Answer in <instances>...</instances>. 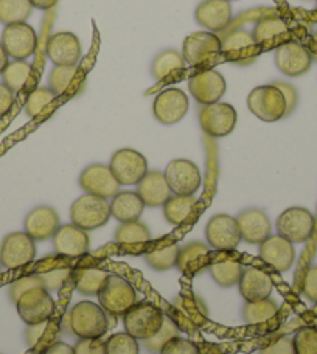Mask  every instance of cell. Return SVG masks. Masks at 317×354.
Listing matches in <instances>:
<instances>
[{"label":"cell","mask_w":317,"mask_h":354,"mask_svg":"<svg viewBox=\"0 0 317 354\" xmlns=\"http://www.w3.org/2000/svg\"><path fill=\"white\" fill-rule=\"evenodd\" d=\"M199 348L193 342L183 339V337H174L163 346L161 354H199Z\"/></svg>","instance_id":"obj_49"},{"label":"cell","mask_w":317,"mask_h":354,"mask_svg":"<svg viewBox=\"0 0 317 354\" xmlns=\"http://www.w3.org/2000/svg\"><path fill=\"white\" fill-rule=\"evenodd\" d=\"M8 55H6L5 48L2 46V42H0V73L3 72V68L6 67V64H8Z\"/></svg>","instance_id":"obj_57"},{"label":"cell","mask_w":317,"mask_h":354,"mask_svg":"<svg viewBox=\"0 0 317 354\" xmlns=\"http://www.w3.org/2000/svg\"><path fill=\"white\" fill-rule=\"evenodd\" d=\"M109 168L120 185H137L150 171L147 157L132 148L116 151L111 157Z\"/></svg>","instance_id":"obj_9"},{"label":"cell","mask_w":317,"mask_h":354,"mask_svg":"<svg viewBox=\"0 0 317 354\" xmlns=\"http://www.w3.org/2000/svg\"><path fill=\"white\" fill-rule=\"evenodd\" d=\"M247 107L253 115L266 123H274L287 117V101L280 88L274 84L252 88L247 97Z\"/></svg>","instance_id":"obj_4"},{"label":"cell","mask_w":317,"mask_h":354,"mask_svg":"<svg viewBox=\"0 0 317 354\" xmlns=\"http://www.w3.org/2000/svg\"><path fill=\"white\" fill-rule=\"evenodd\" d=\"M55 100H56V93L52 91V88L47 86L36 87L33 92L28 93L27 100H25V106H24L25 113L31 118L39 117L41 113L46 112V109H48V107L55 103Z\"/></svg>","instance_id":"obj_43"},{"label":"cell","mask_w":317,"mask_h":354,"mask_svg":"<svg viewBox=\"0 0 317 354\" xmlns=\"http://www.w3.org/2000/svg\"><path fill=\"white\" fill-rule=\"evenodd\" d=\"M198 199L193 196L174 194L163 204V216L171 225H182L192 216Z\"/></svg>","instance_id":"obj_33"},{"label":"cell","mask_w":317,"mask_h":354,"mask_svg":"<svg viewBox=\"0 0 317 354\" xmlns=\"http://www.w3.org/2000/svg\"><path fill=\"white\" fill-rule=\"evenodd\" d=\"M33 72V66L28 61H10L6 67L3 68L2 75V83L11 88L12 92H21L22 88L27 86L28 80Z\"/></svg>","instance_id":"obj_38"},{"label":"cell","mask_w":317,"mask_h":354,"mask_svg":"<svg viewBox=\"0 0 317 354\" xmlns=\"http://www.w3.org/2000/svg\"><path fill=\"white\" fill-rule=\"evenodd\" d=\"M185 68V59H183V55L177 50L167 48L163 52L158 53L153 59V64H151V75L156 81H162L168 78L170 75L176 72H181Z\"/></svg>","instance_id":"obj_34"},{"label":"cell","mask_w":317,"mask_h":354,"mask_svg":"<svg viewBox=\"0 0 317 354\" xmlns=\"http://www.w3.org/2000/svg\"><path fill=\"white\" fill-rule=\"evenodd\" d=\"M241 239L251 245H260L271 236V221L260 208H246L237 216Z\"/></svg>","instance_id":"obj_25"},{"label":"cell","mask_w":317,"mask_h":354,"mask_svg":"<svg viewBox=\"0 0 317 354\" xmlns=\"http://www.w3.org/2000/svg\"><path fill=\"white\" fill-rule=\"evenodd\" d=\"M173 311L170 317L174 320V324L183 328L185 331H192L193 328H198L204 324L207 319V308L199 297L194 295H181L173 301Z\"/></svg>","instance_id":"obj_24"},{"label":"cell","mask_w":317,"mask_h":354,"mask_svg":"<svg viewBox=\"0 0 317 354\" xmlns=\"http://www.w3.org/2000/svg\"><path fill=\"white\" fill-rule=\"evenodd\" d=\"M60 326H56L52 319L37 325H28L25 330V340L31 350H42L46 351L48 346H52L55 342H58Z\"/></svg>","instance_id":"obj_32"},{"label":"cell","mask_w":317,"mask_h":354,"mask_svg":"<svg viewBox=\"0 0 317 354\" xmlns=\"http://www.w3.org/2000/svg\"><path fill=\"white\" fill-rule=\"evenodd\" d=\"M199 354H206V353H199Z\"/></svg>","instance_id":"obj_61"},{"label":"cell","mask_w":317,"mask_h":354,"mask_svg":"<svg viewBox=\"0 0 317 354\" xmlns=\"http://www.w3.org/2000/svg\"><path fill=\"white\" fill-rule=\"evenodd\" d=\"M72 277L78 292L91 297L98 295L101 286H103L109 274L98 268H80L73 272Z\"/></svg>","instance_id":"obj_35"},{"label":"cell","mask_w":317,"mask_h":354,"mask_svg":"<svg viewBox=\"0 0 317 354\" xmlns=\"http://www.w3.org/2000/svg\"><path fill=\"white\" fill-rule=\"evenodd\" d=\"M30 0H0V24L12 25L25 22L31 16Z\"/></svg>","instance_id":"obj_42"},{"label":"cell","mask_w":317,"mask_h":354,"mask_svg":"<svg viewBox=\"0 0 317 354\" xmlns=\"http://www.w3.org/2000/svg\"><path fill=\"white\" fill-rule=\"evenodd\" d=\"M75 354H106V345L98 339H80L73 346Z\"/></svg>","instance_id":"obj_50"},{"label":"cell","mask_w":317,"mask_h":354,"mask_svg":"<svg viewBox=\"0 0 317 354\" xmlns=\"http://www.w3.org/2000/svg\"><path fill=\"white\" fill-rule=\"evenodd\" d=\"M206 238L208 245L219 252L237 249L238 244L243 241L237 218L226 213L215 214L210 218L206 225Z\"/></svg>","instance_id":"obj_14"},{"label":"cell","mask_w":317,"mask_h":354,"mask_svg":"<svg viewBox=\"0 0 317 354\" xmlns=\"http://www.w3.org/2000/svg\"><path fill=\"white\" fill-rule=\"evenodd\" d=\"M53 248L56 254L69 258L86 255L91 248V236L86 230L75 224L61 225L53 236Z\"/></svg>","instance_id":"obj_26"},{"label":"cell","mask_w":317,"mask_h":354,"mask_svg":"<svg viewBox=\"0 0 317 354\" xmlns=\"http://www.w3.org/2000/svg\"><path fill=\"white\" fill-rule=\"evenodd\" d=\"M137 194L141 196L145 207H163L171 198V189L162 171H148L137 183Z\"/></svg>","instance_id":"obj_28"},{"label":"cell","mask_w":317,"mask_h":354,"mask_svg":"<svg viewBox=\"0 0 317 354\" xmlns=\"http://www.w3.org/2000/svg\"><path fill=\"white\" fill-rule=\"evenodd\" d=\"M61 227L60 214L55 208L48 205H39L31 210L24 221V229L35 241H47L53 238Z\"/></svg>","instance_id":"obj_23"},{"label":"cell","mask_w":317,"mask_h":354,"mask_svg":"<svg viewBox=\"0 0 317 354\" xmlns=\"http://www.w3.org/2000/svg\"><path fill=\"white\" fill-rule=\"evenodd\" d=\"M188 88L192 97L198 101L201 106L213 104L224 97L227 91L226 78L218 71L208 68V71L196 73L190 78Z\"/></svg>","instance_id":"obj_19"},{"label":"cell","mask_w":317,"mask_h":354,"mask_svg":"<svg viewBox=\"0 0 317 354\" xmlns=\"http://www.w3.org/2000/svg\"><path fill=\"white\" fill-rule=\"evenodd\" d=\"M210 264V250L201 241H192L179 250L176 268L185 275H196Z\"/></svg>","instance_id":"obj_29"},{"label":"cell","mask_w":317,"mask_h":354,"mask_svg":"<svg viewBox=\"0 0 317 354\" xmlns=\"http://www.w3.org/2000/svg\"><path fill=\"white\" fill-rule=\"evenodd\" d=\"M260 46L251 31L237 28L221 36V56L232 64L249 66L258 58Z\"/></svg>","instance_id":"obj_7"},{"label":"cell","mask_w":317,"mask_h":354,"mask_svg":"<svg viewBox=\"0 0 317 354\" xmlns=\"http://www.w3.org/2000/svg\"><path fill=\"white\" fill-rule=\"evenodd\" d=\"M278 314V305L269 299L249 301L243 308V319L247 325H260L272 320Z\"/></svg>","instance_id":"obj_40"},{"label":"cell","mask_w":317,"mask_h":354,"mask_svg":"<svg viewBox=\"0 0 317 354\" xmlns=\"http://www.w3.org/2000/svg\"><path fill=\"white\" fill-rule=\"evenodd\" d=\"M78 183L86 194H93L103 199H112L120 192V183L116 176L103 163H93L82 169Z\"/></svg>","instance_id":"obj_17"},{"label":"cell","mask_w":317,"mask_h":354,"mask_svg":"<svg viewBox=\"0 0 317 354\" xmlns=\"http://www.w3.org/2000/svg\"><path fill=\"white\" fill-rule=\"evenodd\" d=\"M19 317L27 325H37L52 319L55 301L47 289L36 288L25 292L16 303Z\"/></svg>","instance_id":"obj_13"},{"label":"cell","mask_w":317,"mask_h":354,"mask_svg":"<svg viewBox=\"0 0 317 354\" xmlns=\"http://www.w3.org/2000/svg\"><path fill=\"white\" fill-rule=\"evenodd\" d=\"M42 354H75L73 346H71L66 342H55L52 346H48V348L44 351Z\"/></svg>","instance_id":"obj_55"},{"label":"cell","mask_w":317,"mask_h":354,"mask_svg":"<svg viewBox=\"0 0 317 354\" xmlns=\"http://www.w3.org/2000/svg\"><path fill=\"white\" fill-rule=\"evenodd\" d=\"M12 104H15V92L0 83V118L10 112Z\"/></svg>","instance_id":"obj_54"},{"label":"cell","mask_w":317,"mask_h":354,"mask_svg":"<svg viewBox=\"0 0 317 354\" xmlns=\"http://www.w3.org/2000/svg\"><path fill=\"white\" fill-rule=\"evenodd\" d=\"M313 42H316V44H317V31H316V33L313 35Z\"/></svg>","instance_id":"obj_58"},{"label":"cell","mask_w":317,"mask_h":354,"mask_svg":"<svg viewBox=\"0 0 317 354\" xmlns=\"http://www.w3.org/2000/svg\"><path fill=\"white\" fill-rule=\"evenodd\" d=\"M111 216V205L107 199L93 194L81 196L71 207L72 224L86 232L101 229L109 223Z\"/></svg>","instance_id":"obj_5"},{"label":"cell","mask_w":317,"mask_h":354,"mask_svg":"<svg viewBox=\"0 0 317 354\" xmlns=\"http://www.w3.org/2000/svg\"><path fill=\"white\" fill-rule=\"evenodd\" d=\"M81 55V42L72 31H58L50 36L47 42V56L55 66L78 64Z\"/></svg>","instance_id":"obj_22"},{"label":"cell","mask_w":317,"mask_h":354,"mask_svg":"<svg viewBox=\"0 0 317 354\" xmlns=\"http://www.w3.org/2000/svg\"><path fill=\"white\" fill-rule=\"evenodd\" d=\"M190 101L185 92L177 87L165 88L154 98L153 115L162 124H176L187 115Z\"/></svg>","instance_id":"obj_16"},{"label":"cell","mask_w":317,"mask_h":354,"mask_svg":"<svg viewBox=\"0 0 317 354\" xmlns=\"http://www.w3.org/2000/svg\"><path fill=\"white\" fill-rule=\"evenodd\" d=\"M194 19L206 31L218 33L230 27L233 21L232 3L229 0H202L196 6Z\"/></svg>","instance_id":"obj_20"},{"label":"cell","mask_w":317,"mask_h":354,"mask_svg":"<svg viewBox=\"0 0 317 354\" xmlns=\"http://www.w3.org/2000/svg\"><path fill=\"white\" fill-rule=\"evenodd\" d=\"M36 288H44V283H42V280H41L39 274L25 275V277L17 278L16 281H12V283L10 284L8 295H10L11 301L16 305L17 300L21 299V297H22L25 292H28V290L36 289Z\"/></svg>","instance_id":"obj_48"},{"label":"cell","mask_w":317,"mask_h":354,"mask_svg":"<svg viewBox=\"0 0 317 354\" xmlns=\"http://www.w3.org/2000/svg\"><path fill=\"white\" fill-rule=\"evenodd\" d=\"M208 270L215 280V283L219 284L221 288H232L239 283L241 274H243V264L237 260H217L208 264Z\"/></svg>","instance_id":"obj_36"},{"label":"cell","mask_w":317,"mask_h":354,"mask_svg":"<svg viewBox=\"0 0 317 354\" xmlns=\"http://www.w3.org/2000/svg\"><path fill=\"white\" fill-rule=\"evenodd\" d=\"M48 87L56 93V97L80 93L82 86L78 64L55 66L48 75Z\"/></svg>","instance_id":"obj_31"},{"label":"cell","mask_w":317,"mask_h":354,"mask_svg":"<svg viewBox=\"0 0 317 354\" xmlns=\"http://www.w3.org/2000/svg\"><path fill=\"white\" fill-rule=\"evenodd\" d=\"M303 295L311 303H317V266H311L303 278Z\"/></svg>","instance_id":"obj_51"},{"label":"cell","mask_w":317,"mask_h":354,"mask_svg":"<svg viewBox=\"0 0 317 354\" xmlns=\"http://www.w3.org/2000/svg\"><path fill=\"white\" fill-rule=\"evenodd\" d=\"M114 238L120 245H141L150 241L151 232L147 224L141 223V221H132V223L120 224Z\"/></svg>","instance_id":"obj_39"},{"label":"cell","mask_w":317,"mask_h":354,"mask_svg":"<svg viewBox=\"0 0 317 354\" xmlns=\"http://www.w3.org/2000/svg\"><path fill=\"white\" fill-rule=\"evenodd\" d=\"M229 2L232 3V2H238V0H229Z\"/></svg>","instance_id":"obj_60"},{"label":"cell","mask_w":317,"mask_h":354,"mask_svg":"<svg viewBox=\"0 0 317 354\" xmlns=\"http://www.w3.org/2000/svg\"><path fill=\"white\" fill-rule=\"evenodd\" d=\"M238 113L229 103H213L202 106L199 111V124L207 136L223 138L230 136L237 128Z\"/></svg>","instance_id":"obj_10"},{"label":"cell","mask_w":317,"mask_h":354,"mask_svg":"<svg viewBox=\"0 0 317 354\" xmlns=\"http://www.w3.org/2000/svg\"><path fill=\"white\" fill-rule=\"evenodd\" d=\"M2 46L8 58L25 61L35 53L37 46V35L27 22L6 25L2 33Z\"/></svg>","instance_id":"obj_12"},{"label":"cell","mask_w":317,"mask_h":354,"mask_svg":"<svg viewBox=\"0 0 317 354\" xmlns=\"http://www.w3.org/2000/svg\"><path fill=\"white\" fill-rule=\"evenodd\" d=\"M275 66L291 78L308 73L313 66V55L299 42H284L275 50Z\"/></svg>","instance_id":"obj_18"},{"label":"cell","mask_w":317,"mask_h":354,"mask_svg":"<svg viewBox=\"0 0 317 354\" xmlns=\"http://www.w3.org/2000/svg\"><path fill=\"white\" fill-rule=\"evenodd\" d=\"M58 2H60V0H30V3L33 5V8L42 10V11L52 10Z\"/></svg>","instance_id":"obj_56"},{"label":"cell","mask_w":317,"mask_h":354,"mask_svg":"<svg viewBox=\"0 0 317 354\" xmlns=\"http://www.w3.org/2000/svg\"><path fill=\"white\" fill-rule=\"evenodd\" d=\"M179 244L171 243L168 245H163V248L153 249L145 254V261L150 266L151 269L165 272L176 268L177 257H179Z\"/></svg>","instance_id":"obj_41"},{"label":"cell","mask_w":317,"mask_h":354,"mask_svg":"<svg viewBox=\"0 0 317 354\" xmlns=\"http://www.w3.org/2000/svg\"><path fill=\"white\" fill-rule=\"evenodd\" d=\"M182 55L193 67L213 64L221 56V37L212 31H196L183 39Z\"/></svg>","instance_id":"obj_6"},{"label":"cell","mask_w":317,"mask_h":354,"mask_svg":"<svg viewBox=\"0 0 317 354\" xmlns=\"http://www.w3.org/2000/svg\"><path fill=\"white\" fill-rule=\"evenodd\" d=\"M163 174L171 193L174 194L193 196L201 188L202 176L198 165L192 160L176 159L170 162Z\"/></svg>","instance_id":"obj_15"},{"label":"cell","mask_w":317,"mask_h":354,"mask_svg":"<svg viewBox=\"0 0 317 354\" xmlns=\"http://www.w3.org/2000/svg\"><path fill=\"white\" fill-rule=\"evenodd\" d=\"M296 354H317V330L311 326L300 328L293 337Z\"/></svg>","instance_id":"obj_47"},{"label":"cell","mask_w":317,"mask_h":354,"mask_svg":"<svg viewBox=\"0 0 317 354\" xmlns=\"http://www.w3.org/2000/svg\"><path fill=\"white\" fill-rule=\"evenodd\" d=\"M258 354H296L293 339L283 336L280 339H277L274 344H271L260 350Z\"/></svg>","instance_id":"obj_52"},{"label":"cell","mask_w":317,"mask_h":354,"mask_svg":"<svg viewBox=\"0 0 317 354\" xmlns=\"http://www.w3.org/2000/svg\"><path fill=\"white\" fill-rule=\"evenodd\" d=\"M72 274V269L67 266H55L52 269L39 272V277L44 283V289H47L48 292H55V290L64 288V284L71 280Z\"/></svg>","instance_id":"obj_46"},{"label":"cell","mask_w":317,"mask_h":354,"mask_svg":"<svg viewBox=\"0 0 317 354\" xmlns=\"http://www.w3.org/2000/svg\"><path fill=\"white\" fill-rule=\"evenodd\" d=\"M262 261L277 272H288L296 261L294 244L280 235H271L260 244L258 252Z\"/></svg>","instance_id":"obj_21"},{"label":"cell","mask_w":317,"mask_h":354,"mask_svg":"<svg viewBox=\"0 0 317 354\" xmlns=\"http://www.w3.org/2000/svg\"><path fill=\"white\" fill-rule=\"evenodd\" d=\"M179 336V326L174 324V320L170 317V315H165L163 319V325L161 330L157 331V334H154L151 339L143 340L145 348L151 353H158L161 354L162 348L167 345L171 339H174Z\"/></svg>","instance_id":"obj_44"},{"label":"cell","mask_w":317,"mask_h":354,"mask_svg":"<svg viewBox=\"0 0 317 354\" xmlns=\"http://www.w3.org/2000/svg\"><path fill=\"white\" fill-rule=\"evenodd\" d=\"M274 86L280 88L283 97H284V101H287V117H288L289 113L296 109L297 98H299V95H297L296 88L288 83H282V81H277V83H274Z\"/></svg>","instance_id":"obj_53"},{"label":"cell","mask_w":317,"mask_h":354,"mask_svg":"<svg viewBox=\"0 0 317 354\" xmlns=\"http://www.w3.org/2000/svg\"><path fill=\"white\" fill-rule=\"evenodd\" d=\"M316 227L314 214L303 207H289L277 219L278 235L293 244L307 243Z\"/></svg>","instance_id":"obj_8"},{"label":"cell","mask_w":317,"mask_h":354,"mask_svg":"<svg viewBox=\"0 0 317 354\" xmlns=\"http://www.w3.org/2000/svg\"><path fill=\"white\" fill-rule=\"evenodd\" d=\"M238 288L246 303L258 301L269 299L272 289H274V281H272L268 272L251 266V268H246L243 274H241Z\"/></svg>","instance_id":"obj_27"},{"label":"cell","mask_w":317,"mask_h":354,"mask_svg":"<svg viewBox=\"0 0 317 354\" xmlns=\"http://www.w3.org/2000/svg\"><path fill=\"white\" fill-rule=\"evenodd\" d=\"M36 241L25 232H12L0 244V263L5 269H19L33 263Z\"/></svg>","instance_id":"obj_11"},{"label":"cell","mask_w":317,"mask_h":354,"mask_svg":"<svg viewBox=\"0 0 317 354\" xmlns=\"http://www.w3.org/2000/svg\"><path fill=\"white\" fill-rule=\"evenodd\" d=\"M100 306L112 317H123L137 303L136 289L120 275H109L98 292Z\"/></svg>","instance_id":"obj_1"},{"label":"cell","mask_w":317,"mask_h":354,"mask_svg":"<svg viewBox=\"0 0 317 354\" xmlns=\"http://www.w3.org/2000/svg\"><path fill=\"white\" fill-rule=\"evenodd\" d=\"M72 334L78 339H98L107 331V314L97 303L80 301L71 311Z\"/></svg>","instance_id":"obj_2"},{"label":"cell","mask_w":317,"mask_h":354,"mask_svg":"<svg viewBox=\"0 0 317 354\" xmlns=\"http://www.w3.org/2000/svg\"><path fill=\"white\" fill-rule=\"evenodd\" d=\"M165 314L158 306L150 301L136 303L123 315L125 330L137 340H147L157 334L163 325Z\"/></svg>","instance_id":"obj_3"},{"label":"cell","mask_w":317,"mask_h":354,"mask_svg":"<svg viewBox=\"0 0 317 354\" xmlns=\"http://www.w3.org/2000/svg\"><path fill=\"white\" fill-rule=\"evenodd\" d=\"M111 214L120 224L138 221L145 210V204L137 192H118L111 201Z\"/></svg>","instance_id":"obj_30"},{"label":"cell","mask_w":317,"mask_h":354,"mask_svg":"<svg viewBox=\"0 0 317 354\" xmlns=\"http://www.w3.org/2000/svg\"><path fill=\"white\" fill-rule=\"evenodd\" d=\"M288 33V24L278 16H266L255 24L252 35L260 47Z\"/></svg>","instance_id":"obj_37"},{"label":"cell","mask_w":317,"mask_h":354,"mask_svg":"<svg viewBox=\"0 0 317 354\" xmlns=\"http://www.w3.org/2000/svg\"><path fill=\"white\" fill-rule=\"evenodd\" d=\"M106 354H141L137 339L128 333H117L105 342Z\"/></svg>","instance_id":"obj_45"},{"label":"cell","mask_w":317,"mask_h":354,"mask_svg":"<svg viewBox=\"0 0 317 354\" xmlns=\"http://www.w3.org/2000/svg\"><path fill=\"white\" fill-rule=\"evenodd\" d=\"M2 268H3V266H2V263H0V272H2Z\"/></svg>","instance_id":"obj_59"}]
</instances>
